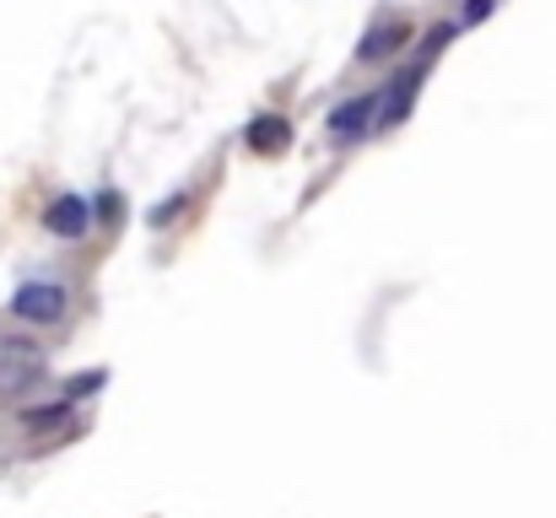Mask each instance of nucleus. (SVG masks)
<instances>
[{
	"label": "nucleus",
	"mask_w": 556,
	"mask_h": 518,
	"mask_svg": "<svg viewBox=\"0 0 556 518\" xmlns=\"http://www.w3.org/2000/svg\"><path fill=\"white\" fill-rule=\"evenodd\" d=\"M11 314L27 319V325H54V319L65 314V292H60L54 281H27V287H16Z\"/></svg>",
	"instance_id": "nucleus-1"
},
{
	"label": "nucleus",
	"mask_w": 556,
	"mask_h": 518,
	"mask_svg": "<svg viewBox=\"0 0 556 518\" xmlns=\"http://www.w3.org/2000/svg\"><path fill=\"white\" fill-rule=\"evenodd\" d=\"M378 92H363V98H352V103H341L336 114H330V130L341 136V141H357L363 130H372V119H378Z\"/></svg>",
	"instance_id": "nucleus-2"
},
{
	"label": "nucleus",
	"mask_w": 556,
	"mask_h": 518,
	"mask_svg": "<svg viewBox=\"0 0 556 518\" xmlns=\"http://www.w3.org/2000/svg\"><path fill=\"white\" fill-rule=\"evenodd\" d=\"M87 222H92V205H87L81 194L54 200V205H49V216H43V227H49V232H60V238H81V232H87Z\"/></svg>",
	"instance_id": "nucleus-3"
},
{
	"label": "nucleus",
	"mask_w": 556,
	"mask_h": 518,
	"mask_svg": "<svg viewBox=\"0 0 556 518\" xmlns=\"http://www.w3.org/2000/svg\"><path fill=\"white\" fill-rule=\"evenodd\" d=\"M405 38V27L400 22H383V27H372L368 38L357 43V60H383V54H394V43Z\"/></svg>",
	"instance_id": "nucleus-4"
},
{
	"label": "nucleus",
	"mask_w": 556,
	"mask_h": 518,
	"mask_svg": "<svg viewBox=\"0 0 556 518\" xmlns=\"http://www.w3.org/2000/svg\"><path fill=\"white\" fill-rule=\"evenodd\" d=\"M281 141H287V119H254V130H249L254 152H276Z\"/></svg>",
	"instance_id": "nucleus-5"
},
{
	"label": "nucleus",
	"mask_w": 556,
	"mask_h": 518,
	"mask_svg": "<svg viewBox=\"0 0 556 518\" xmlns=\"http://www.w3.org/2000/svg\"><path fill=\"white\" fill-rule=\"evenodd\" d=\"M492 5H497V0H470V5L459 11V27H476V22H486V16H492Z\"/></svg>",
	"instance_id": "nucleus-6"
}]
</instances>
